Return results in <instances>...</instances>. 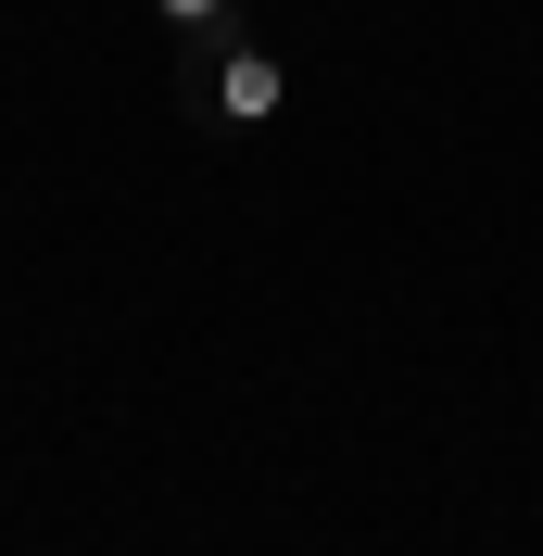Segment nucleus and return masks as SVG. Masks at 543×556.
I'll use <instances>...</instances> for the list:
<instances>
[{"mask_svg": "<svg viewBox=\"0 0 543 556\" xmlns=\"http://www.w3.org/2000/svg\"><path fill=\"white\" fill-rule=\"evenodd\" d=\"M203 114H215V127H278V114H291V64H278L266 38L203 51Z\"/></svg>", "mask_w": 543, "mask_h": 556, "instance_id": "1", "label": "nucleus"}, {"mask_svg": "<svg viewBox=\"0 0 543 556\" xmlns=\"http://www.w3.org/2000/svg\"><path fill=\"white\" fill-rule=\"evenodd\" d=\"M228 13L240 0H152V26H177L190 51H228Z\"/></svg>", "mask_w": 543, "mask_h": 556, "instance_id": "2", "label": "nucleus"}]
</instances>
